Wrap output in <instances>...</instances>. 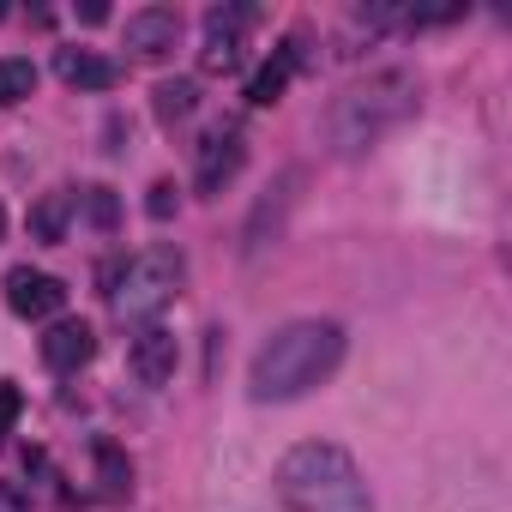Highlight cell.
Returning a JSON list of instances; mask_svg holds the SVG:
<instances>
[{
	"label": "cell",
	"instance_id": "cell-1",
	"mask_svg": "<svg viewBox=\"0 0 512 512\" xmlns=\"http://www.w3.org/2000/svg\"><path fill=\"white\" fill-rule=\"evenodd\" d=\"M344 362V326L338 320H290L266 338V350L247 368V398L253 404H290L308 398L320 380H332Z\"/></svg>",
	"mask_w": 512,
	"mask_h": 512
},
{
	"label": "cell",
	"instance_id": "cell-2",
	"mask_svg": "<svg viewBox=\"0 0 512 512\" xmlns=\"http://www.w3.org/2000/svg\"><path fill=\"white\" fill-rule=\"evenodd\" d=\"M416 103H422V85L410 73H398V67L392 73H368L362 85H350V91L332 97L320 133H326V145L338 157H368L386 133H398L416 115Z\"/></svg>",
	"mask_w": 512,
	"mask_h": 512
},
{
	"label": "cell",
	"instance_id": "cell-3",
	"mask_svg": "<svg viewBox=\"0 0 512 512\" xmlns=\"http://www.w3.org/2000/svg\"><path fill=\"white\" fill-rule=\"evenodd\" d=\"M278 500L290 512H374L362 464L338 440H302L278 458Z\"/></svg>",
	"mask_w": 512,
	"mask_h": 512
},
{
	"label": "cell",
	"instance_id": "cell-4",
	"mask_svg": "<svg viewBox=\"0 0 512 512\" xmlns=\"http://www.w3.org/2000/svg\"><path fill=\"white\" fill-rule=\"evenodd\" d=\"M181 278H187V260L175 247H145L139 260H127V272L109 284V308L121 320H151L181 296Z\"/></svg>",
	"mask_w": 512,
	"mask_h": 512
},
{
	"label": "cell",
	"instance_id": "cell-5",
	"mask_svg": "<svg viewBox=\"0 0 512 512\" xmlns=\"http://www.w3.org/2000/svg\"><path fill=\"white\" fill-rule=\"evenodd\" d=\"M247 25H253V7H211L199 37V73H235L247 61Z\"/></svg>",
	"mask_w": 512,
	"mask_h": 512
},
{
	"label": "cell",
	"instance_id": "cell-6",
	"mask_svg": "<svg viewBox=\"0 0 512 512\" xmlns=\"http://www.w3.org/2000/svg\"><path fill=\"white\" fill-rule=\"evenodd\" d=\"M241 163H247L241 127H211V133L199 139V151H193V187H199V193H223V187L241 175Z\"/></svg>",
	"mask_w": 512,
	"mask_h": 512
},
{
	"label": "cell",
	"instance_id": "cell-7",
	"mask_svg": "<svg viewBox=\"0 0 512 512\" xmlns=\"http://www.w3.org/2000/svg\"><path fill=\"white\" fill-rule=\"evenodd\" d=\"M7 308H13L19 320H55V314L67 308V284L49 278V272L19 266V272H7Z\"/></svg>",
	"mask_w": 512,
	"mask_h": 512
},
{
	"label": "cell",
	"instance_id": "cell-8",
	"mask_svg": "<svg viewBox=\"0 0 512 512\" xmlns=\"http://www.w3.org/2000/svg\"><path fill=\"white\" fill-rule=\"evenodd\" d=\"M175 43H181V13L175 7H139V13H127V49L139 61H163V55H175Z\"/></svg>",
	"mask_w": 512,
	"mask_h": 512
},
{
	"label": "cell",
	"instance_id": "cell-9",
	"mask_svg": "<svg viewBox=\"0 0 512 512\" xmlns=\"http://www.w3.org/2000/svg\"><path fill=\"white\" fill-rule=\"evenodd\" d=\"M302 67H308V49H302V37H290V43H284L260 73L247 79V103H253V109H272V103L290 91V79H296Z\"/></svg>",
	"mask_w": 512,
	"mask_h": 512
},
{
	"label": "cell",
	"instance_id": "cell-10",
	"mask_svg": "<svg viewBox=\"0 0 512 512\" xmlns=\"http://www.w3.org/2000/svg\"><path fill=\"white\" fill-rule=\"evenodd\" d=\"M91 356H97V332H91L85 320H55V326L43 332V362H49L55 374H79Z\"/></svg>",
	"mask_w": 512,
	"mask_h": 512
},
{
	"label": "cell",
	"instance_id": "cell-11",
	"mask_svg": "<svg viewBox=\"0 0 512 512\" xmlns=\"http://www.w3.org/2000/svg\"><path fill=\"white\" fill-rule=\"evenodd\" d=\"M175 332H163V326H145L139 338H133V350H127V362H133V374H139V386H169L175 380Z\"/></svg>",
	"mask_w": 512,
	"mask_h": 512
},
{
	"label": "cell",
	"instance_id": "cell-12",
	"mask_svg": "<svg viewBox=\"0 0 512 512\" xmlns=\"http://www.w3.org/2000/svg\"><path fill=\"white\" fill-rule=\"evenodd\" d=\"M55 79L73 85V91H115L121 85V67L97 49H61L55 55Z\"/></svg>",
	"mask_w": 512,
	"mask_h": 512
},
{
	"label": "cell",
	"instance_id": "cell-13",
	"mask_svg": "<svg viewBox=\"0 0 512 512\" xmlns=\"http://www.w3.org/2000/svg\"><path fill=\"white\" fill-rule=\"evenodd\" d=\"M67 223H73V193H67V187L43 193V199L31 205V241L61 247V241H67Z\"/></svg>",
	"mask_w": 512,
	"mask_h": 512
},
{
	"label": "cell",
	"instance_id": "cell-14",
	"mask_svg": "<svg viewBox=\"0 0 512 512\" xmlns=\"http://www.w3.org/2000/svg\"><path fill=\"white\" fill-rule=\"evenodd\" d=\"M91 458H97V482H103V494H109V500H127V494H133V458H127L115 440H97Z\"/></svg>",
	"mask_w": 512,
	"mask_h": 512
},
{
	"label": "cell",
	"instance_id": "cell-15",
	"mask_svg": "<svg viewBox=\"0 0 512 512\" xmlns=\"http://www.w3.org/2000/svg\"><path fill=\"white\" fill-rule=\"evenodd\" d=\"M151 109H157L163 127H175V121H187V115L199 109V85H193V79H163V85L151 91Z\"/></svg>",
	"mask_w": 512,
	"mask_h": 512
},
{
	"label": "cell",
	"instance_id": "cell-16",
	"mask_svg": "<svg viewBox=\"0 0 512 512\" xmlns=\"http://www.w3.org/2000/svg\"><path fill=\"white\" fill-rule=\"evenodd\" d=\"M37 91V67L31 61H0V103H25Z\"/></svg>",
	"mask_w": 512,
	"mask_h": 512
},
{
	"label": "cell",
	"instance_id": "cell-17",
	"mask_svg": "<svg viewBox=\"0 0 512 512\" xmlns=\"http://www.w3.org/2000/svg\"><path fill=\"white\" fill-rule=\"evenodd\" d=\"M85 211H91V223H97L103 235H109V229L121 223V199H115L109 187H85Z\"/></svg>",
	"mask_w": 512,
	"mask_h": 512
},
{
	"label": "cell",
	"instance_id": "cell-18",
	"mask_svg": "<svg viewBox=\"0 0 512 512\" xmlns=\"http://www.w3.org/2000/svg\"><path fill=\"white\" fill-rule=\"evenodd\" d=\"M19 410H25V398H19V386H0V434H7V428L19 422Z\"/></svg>",
	"mask_w": 512,
	"mask_h": 512
},
{
	"label": "cell",
	"instance_id": "cell-19",
	"mask_svg": "<svg viewBox=\"0 0 512 512\" xmlns=\"http://www.w3.org/2000/svg\"><path fill=\"white\" fill-rule=\"evenodd\" d=\"M145 211H151V217L163 223V217L175 211V181H157V187H151V205H145Z\"/></svg>",
	"mask_w": 512,
	"mask_h": 512
},
{
	"label": "cell",
	"instance_id": "cell-20",
	"mask_svg": "<svg viewBox=\"0 0 512 512\" xmlns=\"http://www.w3.org/2000/svg\"><path fill=\"white\" fill-rule=\"evenodd\" d=\"M0 512H31V494L19 482H0Z\"/></svg>",
	"mask_w": 512,
	"mask_h": 512
},
{
	"label": "cell",
	"instance_id": "cell-21",
	"mask_svg": "<svg viewBox=\"0 0 512 512\" xmlns=\"http://www.w3.org/2000/svg\"><path fill=\"white\" fill-rule=\"evenodd\" d=\"M79 19H85V25H103V19H109V7H103V0H85Z\"/></svg>",
	"mask_w": 512,
	"mask_h": 512
},
{
	"label": "cell",
	"instance_id": "cell-22",
	"mask_svg": "<svg viewBox=\"0 0 512 512\" xmlns=\"http://www.w3.org/2000/svg\"><path fill=\"white\" fill-rule=\"evenodd\" d=\"M0 235H7V211H0Z\"/></svg>",
	"mask_w": 512,
	"mask_h": 512
}]
</instances>
